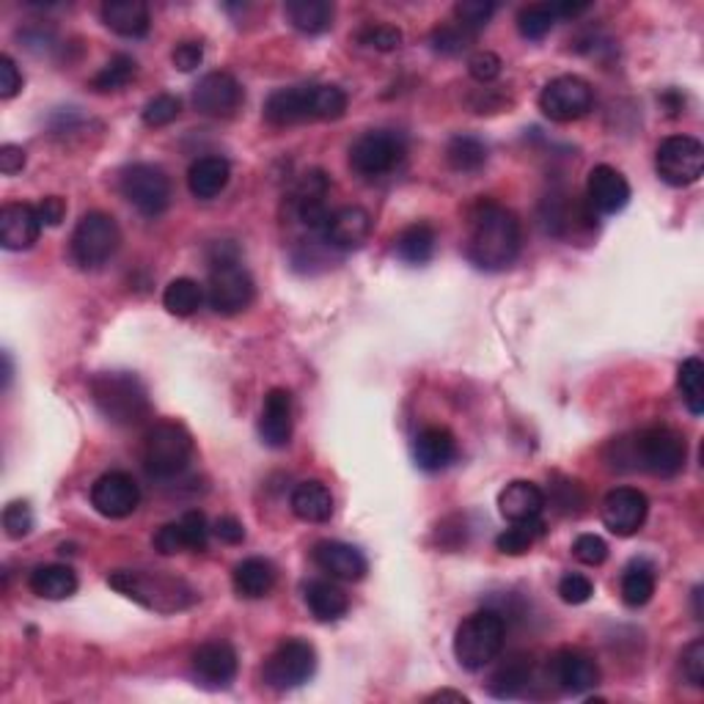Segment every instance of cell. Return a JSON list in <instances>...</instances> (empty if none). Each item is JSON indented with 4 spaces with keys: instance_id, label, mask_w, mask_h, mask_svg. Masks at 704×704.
I'll return each instance as SVG.
<instances>
[{
    "instance_id": "cell-34",
    "label": "cell",
    "mask_w": 704,
    "mask_h": 704,
    "mask_svg": "<svg viewBox=\"0 0 704 704\" xmlns=\"http://www.w3.org/2000/svg\"><path fill=\"white\" fill-rule=\"evenodd\" d=\"M284 14L295 31L308 33V37H319V33L334 28L336 9L328 0H289L284 6Z\"/></svg>"
},
{
    "instance_id": "cell-47",
    "label": "cell",
    "mask_w": 704,
    "mask_h": 704,
    "mask_svg": "<svg viewBox=\"0 0 704 704\" xmlns=\"http://www.w3.org/2000/svg\"><path fill=\"white\" fill-rule=\"evenodd\" d=\"M358 39L364 48H371V50H380V53H391V50L402 48V31L394 25H364L358 31Z\"/></svg>"
},
{
    "instance_id": "cell-18",
    "label": "cell",
    "mask_w": 704,
    "mask_h": 704,
    "mask_svg": "<svg viewBox=\"0 0 704 704\" xmlns=\"http://www.w3.org/2000/svg\"><path fill=\"white\" fill-rule=\"evenodd\" d=\"M330 196V176L323 169H312L300 176L295 193H292V210H295L297 221L308 228V232L323 234L325 223H328Z\"/></svg>"
},
{
    "instance_id": "cell-17",
    "label": "cell",
    "mask_w": 704,
    "mask_h": 704,
    "mask_svg": "<svg viewBox=\"0 0 704 704\" xmlns=\"http://www.w3.org/2000/svg\"><path fill=\"white\" fill-rule=\"evenodd\" d=\"M551 680L557 683L559 691L570 696H583L586 691L598 688L600 683V666L589 652L575 650V646H564L548 663Z\"/></svg>"
},
{
    "instance_id": "cell-59",
    "label": "cell",
    "mask_w": 704,
    "mask_h": 704,
    "mask_svg": "<svg viewBox=\"0 0 704 704\" xmlns=\"http://www.w3.org/2000/svg\"><path fill=\"white\" fill-rule=\"evenodd\" d=\"M25 169V149L14 146V143H6L0 146V171L6 176H14Z\"/></svg>"
},
{
    "instance_id": "cell-16",
    "label": "cell",
    "mask_w": 704,
    "mask_h": 704,
    "mask_svg": "<svg viewBox=\"0 0 704 704\" xmlns=\"http://www.w3.org/2000/svg\"><path fill=\"white\" fill-rule=\"evenodd\" d=\"M141 488L130 473L108 471L91 484V507L108 520H124L139 509Z\"/></svg>"
},
{
    "instance_id": "cell-56",
    "label": "cell",
    "mask_w": 704,
    "mask_h": 704,
    "mask_svg": "<svg viewBox=\"0 0 704 704\" xmlns=\"http://www.w3.org/2000/svg\"><path fill=\"white\" fill-rule=\"evenodd\" d=\"M501 59H498L496 53H477L471 61H468V72H471L473 80H479V83H493V80L501 74Z\"/></svg>"
},
{
    "instance_id": "cell-49",
    "label": "cell",
    "mask_w": 704,
    "mask_h": 704,
    "mask_svg": "<svg viewBox=\"0 0 704 704\" xmlns=\"http://www.w3.org/2000/svg\"><path fill=\"white\" fill-rule=\"evenodd\" d=\"M3 531L9 540H22L33 531V512L25 501H11L3 509Z\"/></svg>"
},
{
    "instance_id": "cell-43",
    "label": "cell",
    "mask_w": 704,
    "mask_h": 704,
    "mask_svg": "<svg viewBox=\"0 0 704 704\" xmlns=\"http://www.w3.org/2000/svg\"><path fill=\"white\" fill-rule=\"evenodd\" d=\"M557 25V14H553L551 3H531L526 9H520L518 14V31L520 37L529 39V42H540Z\"/></svg>"
},
{
    "instance_id": "cell-2",
    "label": "cell",
    "mask_w": 704,
    "mask_h": 704,
    "mask_svg": "<svg viewBox=\"0 0 704 704\" xmlns=\"http://www.w3.org/2000/svg\"><path fill=\"white\" fill-rule=\"evenodd\" d=\"M347 113V94L339 85H292L267 96L265 119L273 127L303 122H336Z\"/></svg>"
},
{
    "instance_id": "cell-30",
    "label": "cell",
    "mask_w": 704,
    "mask_h": 704,
    "mask_svg": "<svg viewBox=\"0 0 704 704\" xmlns=\"http://www.w3.org/2000/svg\"><path fill=\"white\" fill-rule=\"evenodd\" d=\"M289 509L303 523H328L334 518V496H330L328 484L308 479L292 490Z\"/></svg>"
},
{
    "instance_id": "cell-50",
    "label": "cell",
    "mask_w": 704,
    "mask_h": 704,
    "mask_svg": "<svg viewBox=\"0 0 704 704\" xmlns=\"http://www.w3.org/2000/svg\"><path fill=\"white\" fill-rule=\"evenodd\" d=\"M557 592L567 605H583L592 600L594 583L586 575H581V572H567V575H562V581H559Z\"/></svg>"
},
{
    "instance_id": "cell-8",
    "label": "cell",
    "mask_w": 704,
    "mask_h": 704,
    "mask_svg": "<svg viewBox=\"0 0 704 704\" xmlns=\"http://www.w3.org/2000/svg\"><path fill=\"white\" fill-rule=\"evenodd\" d=\"M215 254L210 256V282H207V303L221 317H234L243 314L254 303L256 284L251 273L239 265L237 248L223 254V243L215 245Z\"/></svg>"
},
{
    "instance_id": "cell-61",
    "label": "cell",
    "mask_w": 704,
    "mask_h": 704,
    "mask_svg": "<svg viewBox=\"0 0 704 704\" xmlns=\"http://www.w3.org/2000/svg\"><path fill=\"white\" fill-rule=\"evenodd\" d=\"M551 9L557 17H578L589 9V3H551Z\"/></svg>"
},
{
    "instance_id": "cell-1",
    "label": "cell",
    "mask_w": 704,
    "mask_h": 704,
    "mask_svg": "<svg viewBox=\"0 0 704 704\" xmlns=\"http://www.w3.org/2000/svg\"><path fill=\"white\" fill-rule=\"evenodd\" d=\"M520 221L512 210L498 202H479L468 212L466 254L479 271L501 273L520 256Z\"/></svg>"
},
{
    "instance_id": "cell-58",
    "label": "cell",
    "mask_w": 704,
    "mask_h": 704,
    "mask_svg": "<svg viewBox=\"0 0 704 704\" xmlns=\"http://www.w3.org/2000/svg\"><path fill=\"white\" fill-rule=\"evenodd\" d=\"M212 534L221 542H226V545H239L245 540V526L237 518H232V514H223L212 526Z\"/></svg>"
},
{
    "instance_id": "cell-24",
    "label": "cell",
    "mask_w": 704,
    "mask_h": 704,
    "mask_svg": "<svg viewBox=\"0 0 704 704\" xmlns=\"http://www.w3.org/2000/svg\"><path fill=\"white\" fill-rule=\"evenodd\" d=\"M295 432V419H292V394L286 388H271L262 405L259 435L271 449H286Z\"/></svg>"
},
{
    "instance_id": "cell-44",
    "label": "cell",
    "mask_w": 704,
    "mask_h": 704,
    "mask_svg": "<svg viewBox=\"0 0 704 704\" xmlns=\"http://www.w3.org/2000/svg\"><path fill=\"white\" fill-rule=\"evenodd\" d=\"M496 9L498 6L493 3V0H460V3L455 6L457 25H462L468 33H473V37H477L482 28L490 25Z\"/></svg>"
},
{
    "instance_id": "cell-36",
    "label": "cell",
    "mask_w": 704,
    "mask_h": 704,
    "mask_svg": "<svg viewBox=\"0 0 704 704\" xmlns=\"http://www.w3.org/2000/svg\"><path fill=\"white\" fill-rule=\"evenodd\" d=\"M435 243H438V237H435V228L429 226V223H414V226L402 228V232L397 234L394 251H397V256L405 265L419 267L427 265L435 256Z\"/></svg>"
},
{
    "instance_id": "cell-46",
    "label": "cell",
    "mask_w": 704,
    "mask_h": 704,
    "mask_svg": "<svg viewBox=\"0 0 704 704\" xmlns=\"http://www.w3.org/2000/svg\"><path fill=\"white\" fill-rule=\"evenodd\" d=\"M473 33H468L462 25H440L435 28L432 37H429V44H432L435 53L440 55H462L471 44Z\"/></svg>"
},
{
    "instance_id": "cell-54",
    "label": "cell",
    "mask_w": 704,
    "mask_h": 704,
    "mask_svg": "<svg viewBox=\"0 0 704 704\" xmlns=\"http://www.w3.org/2000/svg\"><path fill=\"white\" fill-rule=\"evenodd\" d=\"M551 503L564 514H578L583 507V490L578 482H562L553 484V496Z\"/></svg>"
},
{
    "instance_id": "cell-14",
    "label": "cell",
    "mask_w": 704,
    "mask_h": 704,
    "mask_svg": "<svg viewBox=\"0 0 704 704\" xmlns=\"http://www.w3.org/2000/svg\"><path fill=\"white\" fill-rule=\"evenodd\" d=\"M592 85L583 78H578V74H559L540 94V111L557 124L578 122V119H583L592 111Z\"/></svg>"
},
{
    "instance_id": "cell-51",
    "label": "cell",
    "mask_w": 704,
    "mask_h": 704,
    "mask_svg": "<svg viewBox=\"0 0 704 704\" xmlns=\"http://www.w3.org/2000/svg\"><path fill=\"white\" fill-rule=\"evenodd\" d=\"M572 557L586 567H600L609 559V545L598 534H581L572 542Z\"/></svg>"
},
{
    "instance_id": "cell-37",
    "label": "cell",
    "mask_w": 704,
    "mask_h": 704,
    "mask_svg": "<svg viewBox=\"0 0 704 704\" xmlns=\"http://www.w3.org/2000/svg\"><path fill=\"white\" fill-rule=\"evenodd\" d=\"M620 594L631 609H641V605L650 603L652 594H655V567L644 562V559L628 564L625 572H622Z\"/></svg>"
},
{
    "instance_id": "cell-23",
    "label": "cell",
    "mask_w": 704,
    "mask_h": 704,
    "mask_svg": "<svg viewBox=\"0 0 704 704\" xmlns=\"http://www.w3.org/2000/svg\"><path fill=\"white\" fill-rule=\"evenodd\" d=\"M42 217L33 204H6L0 210V245L6 251H28L42 234Z\"/></svg>"
},
{
    "instance_id": "cell-57",
    "label": "cell",
    "mask_w": 704,
    "mask_h": 704,
    "mask_svg": "<svg viewBox=\"0 0 704 704\" xmlns=\"http://www.w3.org/2000/svg\"><path fill=\"white\" fill-rule=\"evenodd\" d=\"M22 89V72L17 70L14 59L11 55H0V96L11 100V96L20 94Z\"/></svg>"
},
{
    "instance_id": "cell-33",
    "label": "cell",
    "mask_w": 704,
    "mask_h": 704,
    "mask_svg": "<svg viewBox=\"0 0 704 704\" xmlns=\"http://www.w3.org/2000/svg\"><path fill=\"white\" fill-rule=\"evenodd\" d=\"M308 611L317 622H339L350 611V598L334 581H312L303 589Z\"/></svg>"
},
{
    "instance_id": "cell-9",
    "label": "cell",
    "mask_w": 704,
    "mask_h": 704,
    "mask_svg": "<svg viewBox=\"0 0 704 704\" xmlns=\"http://www.w3.org/2000/svg\"><path fill=\"white\" fill-rule=\"evenodd\" d=\"M119 245H122L119 223L108 212H85L72 232L70 256L83 271H96L116 256Z\"/></svg>"
},
{
    "instance_id": "cell-21",
    "label": "cell",
    "mask_w": 704,
    "mask_h": 704,
    "mask_svg": "<svg viewBox=\"0 0 704 704\" xmlns=\"http://www.w3.org/2000/svg\"><path fill=\"white\" fill-rule=\"evenodd\" d=\"M314 564L325 572V575L336 578V581H360L369 572V562L364 553L350 542L339 540H323L314 545L312 551Z\"/></svg>"
},
{
    "instance_id": "cell-62",
    "label": "cell",
    "mask_w": 704,
    "mask_h": 704,
    "mask_svg": "<svg viewBox=\"0 0 704 704\" xmlns=\"http://www.w3.org/2000/svg\"><path fill=\"white\" fill-rule=\"evenodd\" d=\"M427 702H457V704H468V696L460 694V691H438V694L429 696Z\"/></svg>"
},
{
    "instance_id": "cell-22",
    "label": "cell",
    "mask_w": 704,
    "mask_h": 704,
    "mask_svg": "<svg viewBox=\"0 0 704 704\" xmlns=\"http://www.w3.org/2000/svg\"><path fill=\"white\" fill-rule=\"evenodd\" d=\"M371 234V215L364 207H339L330 212L323 228V239L334 251H358Z\"/></svg>"
},
{
    "instance_id": "cell-31",
    "label": "cell",
    "mask_w": 704,
    "mask_h": 704,
    "mask_svg": "<svg viewBox=\"0 0 704 704\" xmlns=\"http://www.w3.org/2000/svg\"><path fill=\"white\" fill-rule=\"evenodd\" d=\"M531 683H534V666H531V657L514 655L496 669L493 677H490L488 683V691L493 700H501V702L520 700V696L531 688Z\"/></svg>"
},
{
    "instance_id": "cell-28",
    "label": "cell",
    "mask_w": 704,
    "mask_h": 704,
    "mask_svg": "<svg viewBox=\"0 0 704 704\" xmlns=\"http://www.w3.org/2000/svg\"><path fill=\"white\" fill-rule=\"evenodd\" d=\"M228 180H232V165L221 154H207V157L193 160L187 169V187L198 202H212L226 191Z\"/></svg>"
},
{
    "instance_id": "cell-12",
    "label": "cell",
    "mask_w": 704,
    "mask_h": 704,
    "mask_svg": "<svg viewBox=\"0 0 704 704\" xmlns=\"http://www.w3.org/2000/svg\"><path fill=\"white\" fill-rule=\"evenodd\" d=\"M119 193L133 204L141 215L157 217L171 204V180L160 165L135 163L119 176Z\"/></svg>"
},
{
    "instance_id": "cell-13",
    "label": "cell",
    "mask_w": 704,
    "mask_h": 704,
    "mask_svg": "<svg viewBox=\"0 0 704 704\" xmlns=\"http://www.w3.org/2000/svg\"><path fill=\"white\" fill-rule=\"evenodd\" d=\"M655 171L666 185L691 187L704 174V146L694 135H669L655 152Z\"/></svg>"
},
{
    "instance_id": "cell-7",
    "label": "cell",
    "mask_w": 704,
    "mask_h": 704,
    "mask_svg": "<svg viewBox=\"0 0 704 704\" xmlns=\"http://www.w3.org/2000/svg\"><path fill=\"white\" fill-rule=\"evenodd\" d=\"M141 460L149 479L171 482V479L182 477L193 460L191 432L176 421L154 424V427H149V432L143 435Z\"/></svg>"
},
{
    "instance_id": "cell-32",
    "label": "cell",
    "mask_w": 704,
    "mask_h": 704,
    "mask_svg": "<svg viewBox=\"0 0 704 704\" xmlns=\"http://www.w3.org/2000/svg\"><path fill=\"white\" fill-rule=\"evenodd\" d=\"M276 578H278L276 567L262 557L243 559V562L234 567L232 572L234 592L245 600L267 598V594L273 592V586H276Z\"/></svg>"
},
{
    "instance_id": "cell-29",
    "label": "cell",
    "mask_w": 704,
    "mask_h": 704,
    "mask_svg": "<svg viewBox=\"0 0 704 704\" xmlns=\"http://www.w3.org/2000/svg\"><path fill=\"white\" fill-rule=\"evenodd\" d=\"M102 22L119 37L141 39L152 28V14L143 0H108L102 3Z\"/></svg>"
},
{
    "instance_id": "cell-25",
    "label": "cell",
    "mask_w": 704,
    "mask_h": 704,
    "mask_svg": "<svg viewBox=\"0 0 704 704\" xmlns=\"http://www.w3.org/2000/svg\"><path fill=\"white\" fill-rule=\"evenodd\" d=\"M237 650L228 641H207L193 652V672L207 685H228L237 677Z\"/></svg>"
},
{
    "instance_id": "cell-42",
    "label": "cell",
    "mask_w": 704,
    "mask_h": 704,
    "mask_svg": "<svg viewBox=\"0 0 704 704\" xmlns=\"http://www.w3.org/2000/svg\"><path fill=\"white\" fill-rule=\"evenodd\" d=\"M135 74H139V64H135L133 55L119 53L91 78V89L100 91V94H111V91L124 89Z\"/></svg>"
},
{
    "instance_id": "cell-45",
    "label": "cell",
    "mask_w": 704,
    "mask_h": 704,
    "mask_svg": "<svg viewBox=\"0 0 704 704\" xmlns=\"http://www.w3.org/2000/svg\"><path fill=\"white\" fill-rule=\"evenodd\" d=\"M182 113V100L174 94H157L143 105L141 119L146 127H169L171 122H176Z\"/></svg>"
},
{
    "instance_id": "cell-6",
    "label": "cell",
    "mask_w": 704,
    "mask_h": 704,
    "mask_svg": "<svg viewBox=\"0 0 704 704\" xmlns=\"http://www.w3.org/2000/svg\"><path fill=\"white\" fill-rule=\"evenodd\" d=\"M507 644V620L496 609L473 611L457 625L455 657L466 672H482Z\"/></svg>"
},
{
    "instance_id": "cell-20",
    "label": "cell",
    "mask_w": 704,
    "mask_h": 704,
    "mask_svg": "<svg viewBox=\"0 0 704 704\" xmlns=\"http://www.w3.org/2000/svg\"><path fill=\"white\" fill-rule=\"evenodd\" d=\"M586 204L600 215H616L631 204V185L614 165H594L586 180Z\"/></svg>"
},
{
    "instance_id": "cell-4",
    "label": "cell",
    "mask_w": 704,
    "mask_h": 704,
    "mask_svg": "<svg viewBox=\"0 0 704 704\" xmlns=\"http://www.w3.org/2000/svg\"><path fill=\"white\" fill-rule=\"evenodd\" d=\"M96 410L116 427H139L152 414L149 391L133 371H100L89 382Z\"/></svg>"
},
{
    "instance_id": "cell-60",
    "label": "cell",
    "mask_w": 704,
    "mask_h": 704,
    "mask_svg": "<svg viewBox=\"0 0 704 704\" xmlns=\"http://www.w3.org/2000/svg\"><path fill=\"white\" fill-rule=\"evenodd\" d=\"M37 210H39V217H42L44 226H61V221L67 217V204H64V198H59V196L42 198V202L37 204Z\"/></svg>"
},
{
    "instance_id": "cell-39",
    "label": "cell",
    "mask_w": 704,
    "mask_h": 704,
    "mask_svg": "<svg viewBox=\"0 0 704 704\" xmlns=\"http://www.w3.org/2000/svg\"><path fill=\"white\" fill-rule=\"evenodd\" d=\"M545 534V523L540 518L537 520H518V523L509 526L507 531L496 537V548L503 557H523L534 548V542Z\"/></svg>"
},
{
    "instance_id": "cell-27",
    "label": "cell",
    "mask_w": 704,
    "mask_h": 704,
    "mask_svg": "<svg viewBox=\"0 0 704 704\" xmlns=\"http://www.w3.org/2000/svg\"><path fill=\"white\" fill-rule=\"evenodd\" d=\"M548 498L542 493L540 484L526 482V479H514L507 488L498 493V512L509 523H518V520H537L542 518V509H545Z\"/></svg>"
},
{
    "instance_id": "cell-5",
    "label": "cell",
    "mask_w": 704,
    "mask_h": 704,
    "mask_svg": "<svg viewBox=\"0 0 704 704\" xmlns=\"http://www.w3.org/2000/svg\"><path fill=\"white\" fill-rule=\"evenodd\" d=\"M116 592L127 594L130 600L141 603L143 609L157 614H176L196 603V592L182 578L165 575V572H141V570H116L108 575Z\"/></svg>"
},
{
    "instance_id": "cell-40",
    "label": "cell",
    "mask_w": 704,
    "mask_h": 704,
    "mask_svg": "<svg viewBox=\"0 0 704 704\" xmlns=\"http://www.w3.org/2000/svg\"><path fill=\"white\" fill-rule=\"evenodd\" d=\"M677 388L691 416L704 414V364L700 358H685L677 369Z\"/></svg>"
},
{
    "instance_id": "cell-15",
    "label": "cell",
    "mask_w": 704,
    "mask_h": 704,
    "mask_svg": "<svg viewBox=\"0 0 704 704\" xmlns=\"http://www.w3.org/2000/svg\"><path fill=\"white\" fill-rule=\"evenodd\" d=\"M245 91L239 80L228 72H210L193 85V108L202 116L228 119L243 108Z\"/></svg>"
},
{
    "instance_id": "cell-63",
    "label": "cell",
    "mask_w": 704,
    "mask_h": 704,
    "mask_svg": "<svg viewBox=\"0 0 704 704\" xmlns=\"http://www.w3.org/2000/svg\"><path fill=\"white\" fill-rule=\"evenodd\" d=\"M9 382H11V358L9 353H3V386L9 388Z\"/></svg>"
},
{
    "instance_id": "cell-3",
    "label": "cell",
    "mask_w": 704,
    "mask_h": 704,
    "mask_svg": "<svg viewBox=\"0 0 704 704\" xmlns=\"http://www.w3.org/2000/svg\"><path fill=\"white\" fill-rule=\"evenodd\" d=\"M616 460L633 462L631 468L652 473V477L672 479L683 473L688 460V446L680 432L669 427H650L633 440H616Z\"/></svg>"
},
{
    "instance_id": "cell-11",
    "label": "cell",
    "mask_w": 704,
    "mask_h": 704,
    "mask_svg": "<svg viewBox=\"0 0 704 704\" xmlns=\"http://www.w3.org/2000/svg\"><path fill=\"white\" fill-rule=\"evenodd\" d=\"M317 672V650L303 639H286L265 661L262 677L273 691L300 688Z\"/></svg>"
},
{
    "instance_id": "cell-19",
    "label": "cell",
    "mask_w": 704,
    "mask_h": 704,
    "mask_svg": "<svg viewBox=\"0 0 704 704\" xmlns=\"http://www.w3.org/2000/svg\"><path fill=\"white\" fill-rule=\"evenodd\" d=\"M646 512H650V501L635 488H614L600 503L605 529L616 537L639 534L641 526L646 523Z\"/></svg>"
},
{
    "instance_id": "cell-52",
    "label": "cell",
    "mask_w": 704,
    "mask_h": 704,
    "mask_svg": "<svg viewBox=\"0 0 704 704\" xmlns=\"http://www.w3.org/2000/svg\"><path fill=\"white\" fill-rule=\"evenodd\" d=\"M680 666H683L685 680H688L694 688H704V639L691 641L683 650V657H680Z\"/></svg>"
},
{
    "instance_id": "cell-53",
    "label": "cell",
    "mask_w": 704,
    "mask_h": 704,
    "mask_svg": "<svg viewBox=\"0 0 704 704\" xmlns=\"http://www.w3.org/2000/svg\"><path fill=\"white\" fill-rule=\"evenodd\" d=\"M152 545H154V551L163 553V557H176V553H185L187 542H185V534H182L180 520H176V523L160 526L157 534L152 537Z\"/></svg>"
},
{
    "instance_id": "cell-48",
    "label": "cell",
    "mask_w": 704,
    "mask_h": 704,
    "mask_svg": "<svg viewBox=\"0 0 704 704\" xmlns=\"http://www.w3.org/2000/svg\"><path fill=\"white\" fill-rule=\"evenodd\" d=\"M180 526H182V534H185V542H187V551H207L210 545V523L207 518H204V512H198V509H191V512H185L180 518Z\"/></svg>"
},
{
    "instance_id": "cell-26",
    "label": "cell",
    "mask_w": 704,
    "mask_h": 704,
    "mask_svg": "<svg viewBox=\"0 0 704 704\" xmlns=\"http://www.w3.org/2000/svg\"><path fill=\"white\" fill-rule=\"evenodd\" d=\"M457 440L446 427H427L414 440V460L424 473H440L455 462Z\"/></svg>"
},
{
    "instance_id": "cell-55",
    "label": "cell",
    "mask_w": 704,
    "mask_h": 704,
    "mask_svg": "<svg viewBox=\"0 0 704 704\" xmlns=\"http://www.w3.org/2000/svg\"><path fill=\"white\" fill-rule=\"evenodd\" d=\"M171 61L180 72H193L196 67H202L204 61V44L196 42V39H187V42H180L171 53Z\"/></svg>"
},
{
    "instance_id": "cell-38",
    "label": "cell",
    "mask_w": 704,
    "mask_h": 704,
    "mask_svg": "<svg viewBox=\"0 0 704 704\" xmlns=\"http://www.w3.org/2000/svg\"><path fill=\"white\" fill-rule=\"evenodd\" d=\"M446 163L460 174H473L488 163V143L477 135H455L446 146Z\"/></svg>"
},
{
    "instance_id": "cell-41",
    "label": "cell",
    "mask_w": 704,
    "mask_h": 704,
    "mask_svg": "<svg viewBox=\"0 0 704 704\" xmlns=\"http://www.w3.org/2000/svg\"><path fill=\"white\" fill-rule=\"evenodd\" d=\"M204 303V289L193 278H174L163 292L165 312L174 317H191Z\"/></svg>"
},
{
    "instance_id": "cell-10",
    "label": "cell",
    "mask_w": 704,
    "mask_h": 704,
    "mask_svg": "<svg viewBox=\"0 0 704 704\" xmlns=\"http://www.w3.org/2000/svg\"><path fill=\"white\" fill-rule=\"evenodd\" d=\"M408 154V143L394 130H369L350 146V169L366 180L391 174Z\"/></svg>"
},
{
    "instance_id": "cell-35",
    "label": "cell",
    "mask_w": 704,
    "mask_h": 704,
    "mask_svg": "<svg viewBox=\"0 0 704 704\" xmlns=\"http://www.w3.org/2000/svg\"><path fill=\"white\" fill-rule=\"evenodd\" d=\"M28 586L42 600H67L78 592V575L67 564H39L28 578Z\"/></svg>"
}]
</instances>
